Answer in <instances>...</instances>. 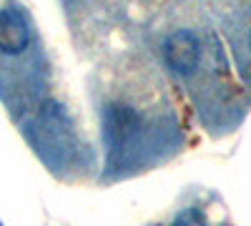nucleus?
Here are the masks:
<instances>
[{
    "instance_id": "f257e3e1",
    "label": "nucleus",
    "mask_w": 251,
    "mask_h": 226,
    "mask_svg": "<svg viewBox=\"0 0 251 226\" xmlns=\"http://www.w3.org/2000/svg\"><path fill=\"white\" fill-rule=\"evenodd\" d=\"M163 60L174 73L191 75L201 60V40L191 30H176L163 43Z\"/></svg>"
},
{
    "instance_id": "f03ea898",
    "label": "nucleus",
    "mask_w": 251,
    "mask_h": 226,
    "mask_svg": "<svg viewBox=\"0 0 251 226\" xmlns=\"http://www.w3.org/2000/svg\"><path fill=\"white\" fill-rule=\"evenodd\" d=\"M30 43V28L18 10L0 8V53L18 55Z\"/></svg>"
},
{
    "instance_id": "7ed1b4c3",
    "label": "nucleus",
    "mask_w": 251,
    "mask_h": 226,
    "mask_svg": "<svg viewBox=\"0 0 251 226\" xmlns=\"http://www.w3.org/2000/svg\"><path fill=\"white\" fill-rule=\"evenodd\" d=\"M138 128V116L128 108V106H113L108 111V138L118 149L128 141Z\"/></svg>"
},
{
    "instance_id": "20e7f679",
    "label": "nucleus",
    "mask_w": 251,
    "mask_h": 226,
    "mask_svg": "<svg viewBox=\"0 0 251 226\" xmlns=\"http://www.w3.org/2000/svg\"><path fill=\"white\" fill-rule=\"evenodd\" d=\"M174 226H206V221H203V214H201L199 209H186V211L174 221Z\"/></svg>"
},
{
    "instance_id": "39448f33",
    "label": "nucleus",
    "mask_w": 251,
    "mask_h": 226,
    "mask_svg": "<svg viewBox=\"0 0 251 226\" xmlns=\"http://www.w3.org/2000/svg\"><path fill=\"white\" fill-rule=\"evenodd\" d=\"M249 43H251V35H249Z\"/></svg>"
}]
</instances>
